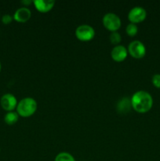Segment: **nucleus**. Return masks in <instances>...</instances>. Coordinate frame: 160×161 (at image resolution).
I'll return each instance as SVG.
<instances>
[{
  "label": "nucleus",
  "instance_id": "obj_1",
  "mask_svg": "<svg viewBox=\"0 0 160 161\" xmlns=\"http://www.w3.org/2000/svg\"><path fill=\"white\" fill-rule=\"evenodd\" d=\"M130 100L133 109L141 113H147L153 105V98L152 95L144 91H139L134 93Z\"/></svg>",
  "mask_w": 160,
  "mask_h": 161
},
{
  "label": "nucleus",
  "instance_id": "obj_2",
  "mask_svg": "<svg viewBox=\"0 0 160 161\" xmlns=\"http://www.w3.org/2000/svg\"><path fill=\"white\" fill-rule=\"evenodd\" d=\"M37 109V102L32 97H25L21 99L17 104V113L24 117H28L34 114Z\"/></svg>",
  "mask_w": 160,
  "mask_h": 161
},
{
  "label": "nucleus",
  "instance_id": "obj_3",
  "mask_svg": "<svg viewBox=\"0 0 160 161\" xmlns=\"http://www.w3.org/2000/svg\"><path fill=\"white\" fill-rule=\"evenodd\" d=\"M103 24L106 28L111 31H115L121 26V20L114 13H108L103 17Z\"/></svg>",
  "mask_w": 160,
  "mask_h": 161
},
{
  "label": "nucleus",
  "instance_id": "obj_4",
  "mask_svg": "<svg viewBox=\"0 0 160 161\" xmlns=\"http://www.w3.org/2000/svg\"><path fill=\"white\" fill-rule=\"evenodd\" d=\"M95 31L88 25H82L75 30V36L79 40L89 41L93 38Z\"/></svg>",
  "mask_w": 160,
  "mask_h": 161
},
{
  "label": "nucleus",
  "instance_id": "obj_5",
  "mask_svg": "<svg viewBox=\"0 0 160 161\" xmlns=\"http://www.w3.org/2000/svg\"><path fill=\"white\" fill-rule=\"evenodd\" d=\"M128 51L133 58H142L146 53V48L141 41L134 40L129 44Z\"/></svg>",
  "mask_w": 160,
  "mask_h": 161
},
{
  "label": "nucleus",
  "instance_id": "obj_6",
  "mask_svg": "<svg viewBox=\"0 0 160 161\" xmlns=\"http://www.w3.org/2000/svg\"><path fill=\"white\" fill-rule=\"evenodd\" d=\"M146 16H147V12L144 8L141 6H135L132 8L129 12L128 18L130 21L135 24L143 21L146 18Z\"/></svg>",
  "mask_w": 160,
  "mask_h": 161
},
{
  "label": "nucleus",
  "instance_id": "obj_7",
  "mask_svg": "<svg viewBox=\"0 0 160 161\" xmlns=\"http://www.w3.org/2000/svg\"><path fill=\"white\" fill-rule=\"evenodd\" d=\"M1 106L3 109L8 112H11L17 107V101L15 96L12 94H5L2 96L0 100Z\"/></svg>",
  "mask_w": 160,
  "mask_h": 161
},
{
  "label": "nucleus",
  "instance_id": "obj_8",
  "mask_svg": "<svg viewBox=\"0 0 160 161\" xmlns=\"http://www.w3.org/2000/svg\"><path fill=\"white\" fill-rule=\"evenodd\" d=\"M127 50L125 47L121 45L115 46L111 50V58L116 61H122L125 60L127 57Z\"/></svg>",
  "mask_w": 160,
  "mask_h": 161
},
{
  "label": "nucleus",
  "instance_id": "obj_9",
  "mask_svg": "<svg viewBox=\"0 0 160 161\" xmlns=\"http://www.w3.org/2000/svg\"><path fill=\"white\" fill-rule=\"evenodd\" d=\"M31 10L28 8L20 7L17 10H16L15 14L13 15V18L17 21L25 22L29 20L30 17H31Z\"/></svg>",
  "mask_w": 160,
  "mask_h": 161
},
{
  "label": "nucleus",
  "instance_id": "obj_10",
  "mask_svg": "<svg viewBox=\"0 0 160 161\" xmlns=\"http://www.w3.org/2000/svg\"><path fill=\"white\" fill-rule=\"evenodd\" d=\"M33 3L38 10L45 13L50 11L53 7L55 2L52 0H35Z\"/></svg>",
  "mask_w": 160,
  "mask_h": 161
},
{
  "label": "nucleus",
  "instance_id": "obj_11",
  "mask_svg": "<svg viewBox=\"0 0 160 161\" xmlns=\"http://www.w3.org/2000/svg\"><path fill=\"white\" fill-rule=\"evenodd\" d=\"M130 107H132L131 105V100H130L127 97H124L122 100H120V102L118 104V109L119 112H125L129 111L130 110Z\"/></svg>",
  "mask_w": 160,
  "mask_h": 161
},
{
  "label": "nucleus",
  "instance_id": "obj_12",
  "mask_svg": "<svg viewBox=\"0 0 160 161\" xmlns=\"http://www.w3.org/2000/svg\"><path fill=\"white\" fill-rule=\"evenodd\" d=\"M18 113L16 112H8L6 115H5L4 120L9 125H13L15 123L17 122L18 120Z\"/></svg>",
  "mask_w": 160,
  "mask_h": 161
},
{
  "label": "nucleus",
  "instance_id": "obj_13",
  "mask_svg": "<svg viewBox=\"0 0 160 161\" xmlns=\"http://www.w3.org/2000/svg\"><path fill=\"white\" fill-rule=\"evenodd\" d=\"M54 161H75V160L70 153H61L55 157Z\"/></svg>",
  "mask_w": 160,
  "mask_h": 161
},
{
  "label": "nucleus",
  "instance_id": "obj_14",
  "mask_svg": "<svg viewBox=\"0 0 160 161\" xmlns=\"http://www.w3.org/2000/svg\"><path fill=\"white\" fill-rule=\"evenodd\" d=\"M121 39H122V38H121L120 34L117 31H112L110 35V41L114 45L118 46V44L121 42Z\"/></svg>",
  "mask_w": 160,
  "mask_h": 161
},
{
  "label": "nucleus",
  "instance_id": "obj_15",
  "mask_svg": "<svg viewBox=\"0 0 160 161\" xmlns=\"http://www.w3.org/2000/svg\"><path fill=\"white\" fill-rule=\"evenodd\" d=\"M126 32L129 36H134L137 33L138 31V28L135 24L133 23H130L128 25L126 26Z\"/></svg>",
  "mask_w": 160,
  "mask_h": 161
},
{
  "label": "nucleus",
  "instance_id": "obj_16",
  "mask_svg": "<svg viewBox=\"0 0 160 161\" xmlns=\"http://www.w3.org/2000/svg\"><path fill=\"white\" fill-rule=\"evenodd\" d=\"M152 83L157 88H160V74H155L152 77Z\"/></svg>",
  "mask_w": 160,
  "mask_h": 161
},
{
  "label": "nucleus",
  "instance_id": "obj_17",
  "mask_svg": "<svg viewBox=\"0 0 160 161\" xmlns=\"http://www.w3.org/2000/svg\"><path fill=\"white\" fill-rule=\"evenodd\" d=\"M12 20L13 17H11L9 14H5V15H3V17H2V21H3V23L5 24V25H9V24L12 21Z\"/></svg>",
  "mask_w": 160,
  "mask_h": 161
},
{
  "label": "nucleus",
  "instance_id": "obj_18",
  "mask_svg": "<svg viewBox=\"0 0 160 161\" xmlns=\"http://www.w3.org/2000/svg\"><path fill=\"white\" fill-rule=\"evenodd\" d=\"M21 3H24V4H25V5H28V4H30L31 2V1H25V0H24V1H22Z\"/></svg>",
  "mask_w": 160,
  "mask_h": 161
},
{
  "label": "nucleus",
  "instance_id": "obj_19",
  "mask_svg": "<svg viewBox=\"0 0 160 161\" xmlns=\"http://www.w3.org/2000/svg\"><path fill=\"white\" fill-rule=\"evenodd\" d=\"M1 69H2V65H1V63H0V72H1Z\"/></svg>",
  "mask_w": 160,
  "mask_h": 161
}]
</instances>
